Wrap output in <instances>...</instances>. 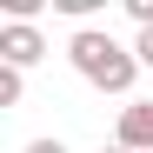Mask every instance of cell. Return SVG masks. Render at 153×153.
Instances as JSON below:
<instances>
[{"label": "cell", "instance_id": "cell-1", "mask_svg": "<svg viewBox=\"0 0 153 153\" xmlns=\"http://www.w3.org/2000/svg\"><path fill=\"white\" fill-rule=\"evenodd\" d=\"M67 60H73V73H80L87 87H100V93H133V73H140V60H133V47H120L113 33L80 27V33L67 40Z\"/></svg>", "mask_w": 153, "mask_h": 153}, {"label": "cell", "instance_id": "cell-2", "mask_svg": "<svg viewBox=\"0 0 153 153\" xmlns=\"http://www.w3.org/2000/svg\"><path fill=\"white\" fill-rule=\"evenodd\" d=\"M40 53H47V33L33 27V20H7V27H0V67H20V73H27Z\"/></svg>", "mask_w": 153, "mask_h": 153}, {"label": "cell", "instance_id": "cell-3", "mask_svg": "<svg viewBox=\"0 0 153 153\" xmlns=\"http://www.w3.org/2000/svg\"><path fill=\"white\" fill-rule=\"evenodd\" d=\"M120 146L126 153H153V100L120 107Z\"/></svg>", "mask_w": 153, "mask_h": 153}, {"label": "cell", "instance_id": "cell-4", "mask_svg": "<svg viewBox=\"0 0 153 153\" xmlns=\"http://www.w3.org/2000/svg\"><path fill=\"white\" fill-rule=\"evenodd\" d=\"M20 93H27L20 67H0V107H20Z\"/></svg>", "mask_w": 153, "mask_h": 153}, {"label": "cell", "instance_id": "cell-5", "mask_svg": "<svg viewBox=\"0 0 153 153\" xmlns=\"http://www.w3.org/2000/svg\"><path fill=\"white\" fill-rule=\"evenodd\" d=\"M133 60H140V67H153V27H140V40H133Z\"/></svg>", "mask_w": 153, "mask_h": 153}, {"label": "cell", "instance_id": "cell-6", "mask_svg": "<svg viewBox=\"0 0 153 153\" xmlns=\"http://www.w3.org/2000/svg\"><path fill=\"white\" fill-rule=\"evenodd\" d=\"M126 13H133L140 27H153V0H126Z\"/></svg>", "mask_w": 153, "mask_h": 153}, {"label": "cell", "instance_id": "cell-7", "mask_svg": "<svg viewBox=\"0 0 153 153\" xmlns=\"http://www.w3.org/2000/svg\"><path fill=\"white\" fill-rule=\"evenodd\" d=\"M27 153H67L60 140H27Z\"/></svg>", "mask_w": 153, "mask_h": 153}, {"label": "cell", "instance_id": "cell-8", "mask_svg": "<svg viewBox=\"0 0 153 153\" xmlns=\"http://www.w3.org/2000/svg\"><path fill=\"white\" fill-rule=\"evenodd\" d=\"M100 153H126V146H120V140H113V146H100Z\"/></svg>", "mask_w": 153, "mask_h": 153}]
</instances>
